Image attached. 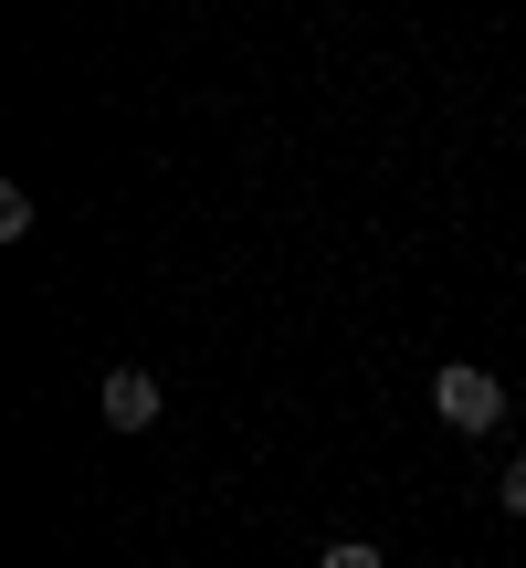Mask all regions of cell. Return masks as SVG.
Returning a JSON list of instances; mask_svg holds the SVG:
<instances>
[{
	"mask_svg": "<svg viewBox=\"0 0 526 568\" xmlns=\"http://www.w3.org/2000/svg\"><path fill=\"white\" fill-rule=\"evenodd\" d=\"M495 495H506V516H526V453H516L506 474H495Z\"/></svg>",
	"mask_w": 526,
	"mask_h": 568,
	"instance_id": "5",
	"label": "cell"
},
{
	"mask_svg": "<svg viewBox=\"0 0 526 568\" xmlns=\"http://www.w3.org/2000/svg\"><path fill=\"white\" fill-rule=\"evenodd\" d=\"M316 568H390V558H380V548H368V537H337V548H326Z\"/></svg>",
	"mask_w": 526,
	"mask_h": 568,
	"instance_id": "4",
	"label": "cell"
},
{
	"mask_svg": "<svg viewBox=\"0 0 526 568\" xmlns=\"http://www.w3.org/2000/svg\"><path fill=\"white\" fill-rule=\"evenodd\" d=\"M21 232H32V190L11 180V190H0V243H21Z\"/></svg>",
	"mask_w": 526,
	"mask_h": 568,
	"instance_id": "3",
	"label": "cell"
},
{
	"mask_svg": "<svg viewBox=\"0 0 526 568\" xmlns=\"http://www.w3.org/2000/svg\"><path fill=\"white\" fill-rule=\"evenodd\" d=\"M95 410H105V432H148V422L169 410V389L127 358V368H105V379H95Z\"/></svg>",
	"mask_w": 526,
	"mask_h": 568,
	"instance_id": "2",
	"label": "cell"
},
{
	"mask_svg": "<svg viewBox=\"0 0 526 568\" xmlns=\"http://www.w3.org/2000/svg\"><path fill=\"white\" fill-rule=\"evenodd\" d=\"M432 410H443L453 432H495V422H506V379L474 368V358H443V368H432Z\"/></svg>",
	"mask_w": 526,
	"mask_h": 568,
	"instance_id": "1",
	"label": "cell"
}]
</instances>
